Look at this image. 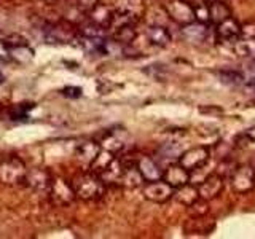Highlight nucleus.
<instances>
[{
    "label": "nucleus",
    "instance_id": "obj_29",
    "mask_svg": "<svg viewBox=\"0 0 255 239\" xmlns=\"http://www.w3.org/2000/svg\"><path fill=\"white\" fill-rule=\"evenodd\" d=\"M207 212H209V204H207V201H206V199H203V198H198L195 203H191L188 206V214L193 215L195 219L204 217Z\"/></svg>",
    "mask_w": 255,
    "mask_h": 239
},
{
    "label": "nucleus",
    "instance_id": "obj_33",
    "mask_svg": "<svg viewBox=\"0 0 255 239\" xmlns=\"http://www.w3.org/2000/svg\"><path fill=\"white\" fill-rule=\"evenodd\" d=\"M241 37L255 38V22H251V24H246V26H241Z\"/></svg>",
    "mask_w": 255,
    "mask_h": 239
},
{
    "label": "nucleus",
    "instance_id": "obj_16",
    "mask_svg": "<svg viewBox=\"0 0 255 239\" xmlns=\"http://www.w3.org/2000/svg\"><path fill=\"white\" fill-rule=\"evenodd\" d=\"M101 145L98 142H93V140H86L83 143H80V145L75 148V159L80 163V166L86 167V169H90L91 163L96 159L98 153L101 151Z\"/></svg>",
    "mask_w": 255,
    "mask_h": 239
},
{
    "label": "nucleus",
    "instance_id": "obj_18",
    "mask_svg": "<svg viewBox=\"0 0 255 239\" xmlns=\"http://www.w3.org/2000/svg\"><path fill=\"white\" fill-rule=\"evenodd\" d=\"M145 35H147L148 43L153 46H158V48H166L172 42L169 30H167L164 26H161V24H151V26L147 29Z\"/></svg>",
    "mask_w": 255,
    "mask_h": 239
},
{
    "label": "nucleus",
    "instance_id": "obj_8",
    "mask_svg": "<svg viewBox=\"0 0 255 239\" xmlns=\"http://www.w3.org/2000/svg\"><path fill=\"white\" fill-rule=\"evenodd\" d=\"M142 195L145 199L151 203H166L174 196V188L163 179L153 180V182H145L142 185Z\"/></svg>",
    "mask_w": 255,
    "mask_h": 239
},
{
    "label": "nucleus",
    "instance_id": "obj_36",
    "mask_svg": "<svg viewBox=\"0 0 255 239\" xmlns=\"http://www.w3.org/2000/svg\"><path fill=\"white\" fill-rule=\"evenodd\" d=\"M187 3H190L191 6H195V5H198V3H201V2H206V0H185Z\"/></svg>",
    "mask_w": 255,
    "mask_h": 239
},
{
    "label": "nucleus",
    "instance_id": "obj_12",
    "mask_svg": "<svg viewBox=\"0 0 255 239\" xmlns=\"http://www.w3.org/2000/svg\"><path fill=\"white\" fill-rule=\"evenodd\" d=\"M163 180L169 183V185L175 190V188L188 183L191 180V177H190V172L182 164L171 163L163 169Z\"/></svg>",
    "mask_w": 255,
    "mask_h": 239
},
{
    "label": "nucleus",
    "instance_id": "obj_32",
    "mask_svg": "<svg viewBox=\"0 0 255 239\" xmlns=\"http://www.w3.org/2000/svg\"><path fill=\"white\" fill-rule=\"evenodd\" d=\"M99 3V0H72L74 8L82 14H88L94 10V6Z\"/></svg>",
    "mask_w": 255,
    "mask_h": 239
},
{
    "label": "nucleus",
    "instance_id": "obj_3",
    "mask_svg": "<svg viewBox=\"0 0 255 239\" xmlns=\"http://www.w3.org/2000/svg\"><path fill=\"white\" fill-rule=\"evenodd\" d=\"M115 18L112 26L117 24H137L145 14V2L143 0H115Z\"/></svg>",
    "mask_w": 255,
    "mask_h": 239
},
{
    "label": "nucleus",
    "instance_id": "obj_13",
    "mask_svg": "<svg viewBox=\"0 0 255 239\" xmlns=\"http://www.w3.org/2000/svg\"><path fill=\"white\" fill-rule=\"evenodd\" d=\"M215 38L219 42H230L235 43L238 38H241V24L230 16L228 19L222 21L215 26Z\"/></svg>",
    "mask_w": 255,
    "mask_h": 239
},
{
    "label": "nucleus",
    "instance_id": "obj_21",
    "mask_svg": "<svg viewBox=\"0 0 255 239\" xmlns=\"http://www.w3.org/2000/svg\"><path fill=\"white\" fill-rule=\"evenodd\" d=\"M143 182L145 180H143L137 166L132 164L125 167V172L122 175V179H120V185H123L125 188H137L143 185Z\"/></svg>",
    "mask_w": 255,
    "mask_h": 239
},
{
    "label": "nucleus",
    "instance_id": "obj_26",
    "mask_svg": "<svg viewBox=\"0 0 255 239\" xmlns=\"http://www.w3.org/2000/svg\"><path fill=\"white\" fill-rule=\"evenodd\" d=\"M0 43L6 50H21V48L29 46L27 38L22 37L21 34H0Z\"/></svg>",
    "mask_w": 255,
    "mask_h": 239
},
{
    "label": "nucleus",
    "instance_id": "obj_9",
    "mask_svg": "<svg viewBox=\"0 0 255 239\" xmlns=\"http://www.w3.org/2000/svg\"><path fill=\"white\" fill-rule=\"evenodd\" d=\"M46 38L51 43H69L78 38V27L69 21H58L46 27Z\"/></svg>",
    "mask_w": 255,
    "mask_h": 239
},
{
    "label": "nucleus",
    "instance_id": "obj_1",
    "mask_svg": "<svg viewBox=\"0 0 255 239\" xmlns=\"http://www.w3.org/2000/svg\"><path fill=\"white\" fill-rule=\"evenodd\" d=\"M72 187H74L78 199H83V201H96V199L104 196L107 185L102 182V179L98 174H94L93 171H86V172H80L75 175L74 180H72Z\"/></svg>",
    "mask_w": 255,
    "mask_h": 239
},
{
    "label": "nucleus",
    "instance_id": "obj_35",
    "mask_svg": "<svg viewBox=\"0 0 255 239\" xmlns=\"http://www.w3.org/2000/svg\"><path fill=\"white\" fill-rule=\"evenodd\" d=\"M244 88H246V90L249 91L251 94H254V96H255V80H251V82L244 83Z\"/></svg>",
    "mask_w": 255,
    "mask_h": 239
},
{
    "label": "nucleus",
    "instance_id": "obj_30",
    "mask_svg": "<svg viewBox=\"0 0 255 239\" xmlns=\"http://www.w3.org/2000/svg\"><path fill=\"white\" fill-rule=\"evenodd\" d=\"M101 147L109 150V151H112V153H118V151L125 147V142L120 139V137H117L114 132H110L107 137L102 140V145Z\"/></svg>",
    "mask_w": 255,
    "mask_h": 239
},
{
    "label": "nucleus",
    "instance_id": "obj_31",
    "mask_svg": "<svg viewBox=\"0 0 255 239\" xmlns=\"http://www.w3.org/2000/svg\"><path fill=\"white\" fill-rule=\"evenodd\" d=\"M195 11V21L203 22V24H209L211 22V14H209V3L201 2L193 6Z\"/></svg>",
    "mask_w": 255,
    "mask_h": 239
},
{
    "label": "nucleus",
    "instance_id": "obj_11",
    "mask_svg": "<svg viewBox=\"0 0 255 239\" xmlns=\"http://www.w3.org/2000/svg\"><path fill=\"white\" fill-rule=\"evenodd\" d=\"M223 185H225V182H223L222 175H219V174L207 175V177L198 185L199 198L206 199V201H211V199L217 198L222 193Z\"/></svg>",
    "mask_w": 255,
    "mask_h": 239
},
{
    "label": "nucleus",
    "instance_id": "obj_28",
    "mask_svg": "<svg viewBox=\"0 0 255 239\" xmlns=\"http://www.w3.org/2000/svg\"><path fill=\"white\" fill-rule=\"evenodd\" d=\"M219 78L227 85H233V86L244 85V75L241 72H236V70H222L219 72Z\"/></svg>",
    "mask_w": 255,
    "mask_h": 239
},
{
    "label": "nucleus",
    "instance_id": "obj_14",
    "mask_svg": "<svg viewBox=\"0 0 255 239\" xmlns=\"http://www.w3.org/2000/svg\"><path fill=\"white\" fill-rule=\"evenodd\" d=\"M135 166H137V169L140 171L142 177L145 182H153V180L163 179V167H161V164H158L153 158L142 155L137 158Z\"/></svg>",
    "mask_w": 255,
    "mask_h": 239
},
{
    "label": "nucleus",
    "instance_id": "obj_5",
    "mask_svg": "<svg viewBox=\"0 0 255 239\" xmlns=\"http://www.w3.org/2000/svg\"><path fill=\"white\" fill-rule=\"evenodd\" d=\"M231 190L238 195H246L255 188V167L252 166H238L230 175Z\"/></svg>",
    "mask_w": 255,
    "mask_h": 239
},
{
    "label": "nucleus",
    "instance_id": "obj_19",
    "mask_svg": "<svg viewBox=\"0 0 255 239\" xmlns=\"http://www.w3.org/2000/svg\"><path fill=\"white\" fill-rule=\"evenodd\" d=\"M182 34H183V37L188 40V42L203 43V42H206V40H207V37H209V27H207V24L193 21L191 24L183 26Z\"/></svg>",
    "mask_w": 255,
    "mask_h": 239
},
{
    "label": "nucleus",
    "instance_id": "obj_38",
    "mask_svg": "<svg viewBox=\"0 0 255 239\" xmlns=\"http://www.w3.org/2000/svg\"><path fill=\"white\" fill-rule=\"evenodd\" d=\"M207 3H211V2H227V0H206Z\"/></svg>",
    "mask_w": 255,
    "mask_h": 239
},
{
    "label": "nucleus",
    "instance_id": "obj_25",
    "mask_svg": "<svg viewBox=\"0 0 255 239\" xmlns=\"http://www.w3.org/2000/svg\"><path fill=\"white\" fill-rule=\"evenodd\" d=\"M114 158H115V153H112V151H109L106 148H101L98 156H96V159L90 166V171H93L94 174H98V175L102 174L110 166V163L114 161Z\"/></svg>",
    "mask_w": 255,
    "mask_h": 239
},
{
    "label": "nucleus",
    "instance_id": "obj_10",
    "mask_svg": "<svg viewBox=\"0 0 255 239\" xmlns=\"http://www.w3.org/2000/svg\"><path fill=\"white\" fill-rule=\"evenodd\" d=\"M53 175L51 172L45 169V167H30L26 172V179H24V185H27L30 190L37 191V193H46L50 191Z\"/></svg>",
    "mask_w": 255,
    "mask_h": 239
},
{
    "label": "nucleus",
    "instance_id": "obj_37",
    "mask_svg": "<svg viewBox=\"0 0 255 239\" xmlns=\"http://www.w3.org/2000/svg\"><path fill=\"white\" fill-rule=\"evenodd\" d=\"M46 3H50V5H56V3H59L61 0H45Z\"/></svg>",
    "mask_w": 255,
    "mask_h": 239
},
{
    "label": "nucleus",
    "instance_id": "obj_2",
    "mask_svg": "<svg viewBox=\"0 0 255 239\" xmlns=\"http://www.w3.org/2000/svg\"><path fill=\"white\" fill-rule=\"evenodd\" d=\"M27 166L21 158L10 155L0 159V183L6 187H19L24 183Z\"/></svg>",
    "mask_w": 255,
    "mask_h": 239
},
{
    "label": "nucleus",
    "instance_id": "obj_17",
    "mask_svg": "<svg viewBox=\"0 0 255 239\" xmlns=\"http://www.w3.org/2000/svg\"><path fill=\"white\" fill-rule=\"evenodd\" d=\"M112 40L118 45H131L135 37H137V32H135V24L131 22H125V24H117V26H112Z\"/></svg>",
    "mask_w": 255,
    "mask_h": 239
},
{
    "label": "nucleus",
    "instance_id": "obj_4",
    "mask_svg": "<svg viewBox=\"0 0 255 239\" xmlns=\"http://www.w3.org/2000/svg\"><path fill=\"white\" fill-rule=\"evenodd\" d=\"M48 195H50L51 203L58 207H67L77 199L72 182L62 177H58V175H53L51 187H50V191H48Z\"/></svg>",
    "mask_w": 255,
    "mask_h": 239
},
{
    "label": "nucleus",
    "instance_id": "obj_24",
    "mask_svg": "<svg viewBox=\"0 0 255 239\" xmlns=\"http://www.w3.org/2000/svg\"><path fill=\"white\" fill-rule=\"evenodd\" d=\"M209 14H211V24L217 26L222 21L228 19L231 16V10L228 8L227 2H211L209 3Z\"/></svg>",
    "mask_w": 255,
    "mask_h": 239
},
{
    "label": "nucleus",
    "instance_id": "obj_20",
    "mask_svg": "<svg viewBox=\"0 0 255 239\" xmlns=\"http://www.w3.org/2000/svg\"><path fill=\"white\" fill-rule=\"evenodd\" d=\"M125 172V164L120 158H114V161L110 163V166L107 167L102 174H99V177L102 179V182L109 185V183H120V179Z\"/></svg>",
    "mask_w": 255,
    "mask_h": 239
},
{
    "label": "nucleus",
    "instance_id": "obj_15",
    "mask_svg": "<svg viewBox=\"0 0 255 239\" xmlns=\"http://www.w3.org/2000/svg\"><path fill=\"white\" fill-rule=\"evenodd\" d=\"M86 16L91 22L96 24V26H99L102 29H110L112 22H114V18H115V8L98 3L94 6V10L90 11Z\"/></svg>",
    "mask_w": 255,
    "mask_h": 239
},
{
    "label": "nucleus",
    "instance_id": "obj_39",
    "mask_svg": "<svg viewBox=\"0 0 255 239\" xmlns=\"http://www.w3.org/2000/svg\"><path fill=\"white\" fill-rule=\"evenodd\" d=\"M69 2H72V0H69Z\"/></svg>",
    "mask_w": 255,
    "mask_h": 239
},
{
    "label": "nucleus",
    "instance_id": "obj_23",
    "mask_svg": "<svg viewBox=\"0 0 255 239\" xmlns=\"http://www.w3.org/2000/svg\"><path fill=\"white\" fill-rule=\"evenodd\" d=\"M174 198L177 199L180 204H183L185 207H188L191 203H195L196 199L199 198V193H198V187L191 185V183H185V185H182L179 188L174 190Z\"/></svg>",
    "mask_w": 255,
    "mask_h": 239
},
{
    "label": "nucleus",
    "instance_id": "obj_27",
    "mask_svg": "<svg viewBox=\"0 0 255 239\" xmlns=\"http://www.w3.org/2000/svg\"><path fill=\"white\" fill-rule=\"evenodd\" d=\"M158 155L161 159L167 161V164H171V163L175 161V159L179 161V158L182 155V148H180V145L177 142H167L158 150Z\"/></svg>",
    "mask_w": 255,
    "mask_h": 239
},
{
    "label": "nucleus",
    "instance_id": "obj_7",
    "mask_svg": "<svg viewBox=\"0 0 255 239\" xmlns=\"http://www.w3.org/2000/svg\"><path fill=\"white\" fill-rule=\"evenodd\" d=\"M164 11L175 24H179L182 27L195 21L193 6L187 3L185 0H169L164 5Z\"/></svg>",
    "mask_w": 255,
    "mask_h": 239
},
{
    "label": "nucleus",
    "instance_id": "obj_22",
    "mask_svg": "<svg viewBox=\"0 0 255 239\" xmlns=\"http://www.w3.org/2000/svg\"><path fill=\"white\" fill-rule=\"evenodd\" d=\"M233 51L238 58L255 59V38L241 37L233 43Z\"/></svg>",
    "mask_w": 255,
    "mask_h": 239
},
{
    "label": "nucleus",
    "instance_id": "obj_34",
    "mask_svg": "<svg viewBox=\"0 0 255 239\" xmlns=\"http://www.w3.org/2000/svg\"><path fill=\"white\" fill-rule=\"evenodd\" d=\"M62 94L67 96V98H80V96H82V90L77 86H67L62 90Z\"/></svg>",
    "mask_w": 255,
    "mask_h": 239
},
{
    "label": "nucleus",
    "instance_id": "obj_6",
    "mask_svg": "<svg viewBox=\"0 0 255 239\" xmlns=\"http://www.w3.org/2000/svg\"><path fill=\"white\" fill-rule=\"evenodd\" d=\"M211 158V151L207 147L199 145V147H193L190 150L182 151V155L179 158V164H182L188 172H195L198 169L206 166V163L209 161Z\"/></svg>",
    "mask_w": 255,
    "mask_h": 239
}]
</instances>
